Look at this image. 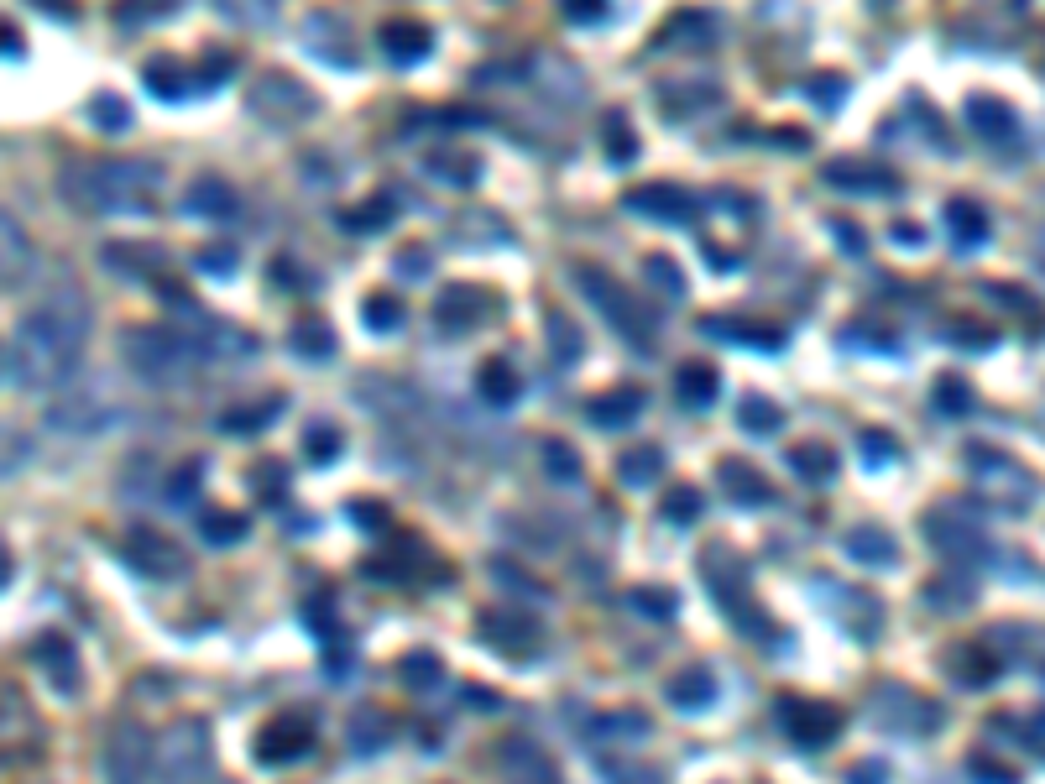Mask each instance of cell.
I'll return each mask as SVG.
<instances>
[{
    "mask_svg": "<svg viewBox=\"0 0 1045 784\" xmlns=\"http://www.w3.org/2000/svg\"><path fill=\"white\" fill-rule=\"evenodd\" d=\"M89 335V309L79 298H48L37 304L11 335L6 351V382L27 387V392H48L63 382V372L79 361V345Z\"/></svg>",
    "mask_w": 1045,
    "mask_h": 784,
    "instance_id": "cell-1",
    "label": "cell"
},
{
    "mask_svg": "<svg viewBox=\"0 0 1045 784\" xmlns=\"http://www.w3.org/2000/svg\"><path fill=\"white\" fill-rule=\"evenodd\" d=\"M84 178L95 183H63L68 194L89 210H147V189H152V168L147 163H89Z\"/></svg>",
    "mask_w": 1045,
    "mask_h": 784,
    "instance_id": "cell-2",
    "label": "cell"
},
{
    "mask_svg": "<svg viewBox=\"0 0 1045 784\" xmlns=\"http://www.w3.org/2000/svg\"><path fill=\"white\" fill-rule=\"evenodd\" d=\"M774 711H779L784 737H789V743H800V748H826V743H836V732H842V711L826 706V701L784 696Z\"/></svg>",
    "mask_w": 1045,
    "mask_h": 784,
    "instance_id": "cell-3",
    "label": "cell"
},
{
    "mask_svg": "<svg viewBox=\"0 0 1045 784\" xmlns=\"http://www.w3.org/2000/svg\"><path fill=\"white\" fill-rule=\"evenodd\" d=\"M967 466H972V476H978L983 497H993L998 507H1025L1035 497V481L1019 471L1014 460L998 455V450H967Z\"/></svg>",
    "mask_w": 1045,
    "mask_h": 784,
    "instance_id": "cell-4",
    "label": "cell"
},
{
    "mask_svg": "<svg viewBox=\"0 0 1045 784\" xmlns=\"http://www.w3.org/2000/svg\"><path fill=\"white\" fill-rule=\"evenodd\" d=\"M868 717H873L878 727H889V732H910V737H920V732H931L936 706L920 701L915 690H904V685H878L873 701H868Z\"/></svg>",
    "mask_w": 1045,
    "mask_h": 784,
    "instance_id": "cell-5",
    "label": "cell"
},
{
    "mask_svg": "<svg viewBox=\"0 0 1045 784\" xmlns=\"http://www.w3.org/2000/svg\"><path fill=\"white\" fill-rule=\"evenodd\" d=\"M575 283H580V288H586V293L596 298V304H601V314H607V319H612V325H617L627 340H648V335H654V325H648V319L638 314V298H633V293H622L612 278H601V272L580 267V272H575Z\"/></svg>",
    "mask_w": 1045,
    "mask_h": 784,
    "instance_id": "cell-6",
    "label": "cell"
},
{
    "mask_svg": "<svg viewBox=\"0 0 1045 784\" xmlns=\"http://www.w3.org/2000/svg\"><path fill=\"white\" fill-rule=\"evenodd\" d=\"M925 539H931L941 555H951V560H972V555H983V523L978 518H957L946 507H936L931 518H925Z\"/></svg>",
    "mask_w": 1045,
    "mask_h": 784,
    "instance_id": "cell-7",
    "label": "cell"
},
{
    "mask_svg": "<svg viewBox=\"0 0 1045 784\" xmlns=\"http://www.w3.org/2000/svg\"><path fill=\"white\" fill-rule=\"evenodd\" d=\"M476 628L502 654H533V638H539V622L523 617V607H492V612H481Z\"/></svg>",
    "mask_w": 1045,
    "mask_h": 784,
    "instance_id": "cell-8",
    "label": "cell"
},
{
    "mask_svg": "<svg viewBox=\"0 0 1045 784\" xmlns=\"http://www.w3.org/2000/svg\"><path fill=\"white\" fill-rule=\"evenodd\" d=\"M105 769L115 784H142L152 769V737L142 727H121L105 748Z\"/></svg>",
    "mask_w": 1045,
    "mask_h": 784,
    "instance_id": "cell-9",
    "label": "cell"
},
{
    "mask_svg": "<svg viewBox=\"0 0 1045 784\" xmlns=\"http://www.w3.org/2000/svg\"><path fill=\"white\" fill-rule=\"evenodd\" d=\"M627 210H638V215H654V220H685L695 204H690V194H680L675 183H654V189H633L627 194Z\"/></svg>",
    "mask_w": 1045,
    "mask_h": 784,
    "instance_id": "cell-10",
    "label": "cell"
},
{
    "mask_svg": "<svg viewBox=\"0 0 1045 784\" xmlns=\"http://www.w3.org/2000/svg\"><path fill=\"white\" fill-rule=\"evenodd\" d=\"M309 748H314V732L298 727V722H277V727H267L257 737V758H262V764H288V758L309 753Z\"/></svg>",
    "mask_w": 1045,
    "mask_h": 784,
    "instance_id": "cell-11",
    "label": "cell"
},
{
    "mask_svg": "<svg viewBox=\"0 0 1045 784\" xmlns=\"http://www.w3.org/2000/svg\"><path fill=\"white\" fill-rule=\"evenodd\" d=\"M48 419H53L58 429H68V434H89V429H100L105 403H100L89 387H84V392H63V403H53Z\"/></svg>",
    "mask_w": 1045,
    "mask_h": 784,
    "instance_id": "cell-12",
    "label": "cell"
},
{
    "mask_svg": "<svg viewBox=\"0 0 1045 784\" xmlns=\"http://www.w3.org/2000/svg\"><path fill=\"white\" fill-rule=\"evenodd\" d=\"M131 555H136V565H142L147 575H178L183 565V555H178V544H168L162 534H152V528H136L131 534Z\"/></svg>",
    "mask_w": 1045,
    "mask_h": 784,
    "instance_id": "cell-13",
    "label": "cell"
},
{
    "mask_svg": "<svg viewBox=\"0 0 1045 784\" xmlns=\"http://www.w3.org/2000/svg\"><path fill=\"white\" fill-rule=\"evenodd\" d=\"M847 555L852 560H863V565H889L899 555V544L889 528H878V523H857L852 534H847Z\"/></svg>",
    "mask_w": 1045,
    "mask_h": 784,
    "instance_id": "cell-14",
    "label": "cell"
},
{
    "mask_svg": "<svg viewBox=\"0 0 1045 784\" xmlns=\"http://www.w3.org/2000/svg\"><path fill=\"white\" fill-rule=\"evenodd\" d=\"M638 413H643V392H638V387H617V392H607V398L591 403V424H601V429H622V424H633Z\"/></svg>",
    "mask_w": 1045,
    "mask_h": 784,
    "instance_id": "cell-15",
    "label": "cell"
},
{
    "mask_svg": "<svg viewBox=\"0 0 1045 784\" xmlns=\"http://www.w3.org/2000/svg\"><path fill=\"white\" fill-rule=\"evenodd\" d=\"M429 42H434L429 27H418V21H387V27H382V48L398 63H418L429 53Z\"/></svg>",
    "mask_w": 1045,
    "mask_h": 784,
    "instance_id": "cell-16",
    "label": "cell"
},
{
    "mask_svg": "<svg viewBox=\"0 0 1045 784\" xmlns=\"http://www.w3.org/2000/svg\"><path fill=\"white\" fill-rule=\"evenodd\" d=\"M722 487L732 502H748V507H763V502H774V487L763 481L753 466H742V460H727L722 466Z\"/></svg>",
    "mask_w": 1045,
    "mask_h": 784,
    "instance_id": "cell-17",
    "label": "cell"
},
{
    "mask_svg": "<svg viewBox=\"0 0 1045 784\" xmlns=\"http://www.w3.org/2000/svg\"><path fill=\"white\" fill-rule=\"evenodd\" d=\"M230 210H236V194H230L225 183H215V178H204V183H194V189L183 194V215L220 220V215H230Z\"/></svg>",
    "mask_w": 1045,
    "mask_h": 784,
    "instance_id": "cell-18",
    "label": "cell"
},
{
    "mask_svg": "<svg viewBox=\"0 0 1045 784\" xmlns=\"http://www.w3.org/2000/svg\"><path fill=\"white\" fill-rule=\"evenodd\" d=\"M476 387L486 392V403H497V408L513 403L518 392H523V382H518V372H513V361H507V356H492V361H486L481 377H476Z\"/></svg>",
    "mask_w": 1045,
    "mask_h": 784,
    "instance_id": "cell-19",
    "label": "cell"
},
{
    "mask_svg": "<svg viewBox=\"0 0 1045 784\" xmlns=\"http://www.w3.org/2000/svg\"><path fill=\"white\" fill-rule=\"evenodd\" d=\"M32 664H42V670H53L58 690H74V649H68L63 638H37L32 643Z\"/></svg>",
    "mask_w": 1045,
    "mask_h": 784,
    "instance_id": "cell-20",
    "label": "cell"
},
{
    "mask_svg": "<svg viewBox=\"0 0 1045 784\" xmlns=\"http://www.w3.org/2000/svg\"><path fill=\"white\" fill-rule=\"evenodd\" d=\"M826 183H836V189H863V194H873V189H889V173H878V168H868V163H852V157H842V163H826Z\"/></svg>",
    "mask_w": 1045,
    "mask_h": 784,
    "instance_id": "cell-21",
    "label": "cell"
},
{
    "mask_svg": "<svg viewBox=\"0 0 1045 784\" xmlns=\"http://www.w3.org/2000/svg\"><path fill=\"white\" fill-rule=\"evenodd\" d=\"M507 764H513V784H560L549 769V758L533 743H507Z\"/></svg>",
    "mask_w": 1045,
    "mask_h": 784,
    "instance_id": "cell-22",
    "label": "cell"
},
{
    "mask_svg": "<svg viewBox=\"0 0 1045 784\" xmlns=\"http://www.w3.org/2000/svg\"><path fill=\"white\" fill-rule=\"evenodd\" d=\"M669 701H675L680 711H701V706L716 701V685H711L706 670H685L675 685H669Z\"/></svg>",
    "mask_w": 1045,
    "mask_h": 784,
    "instance_id": "cell-23",
    "label": "cell"
},
{
    "mask_svg": "<svg viewBox=\"0 0 1045 784\" xmlns=\"http://www.w3.org/2000/svg\"><path fill=\"white\" fill-rule=\"evenodd\" d=\"M946 220H951V236H957L962 246H972V241L988 236V215H983L972 199H951V204H946Z\"/></svg>",
    "mask_w": 1045,
    "mask_h": 784,
    "instance_id": "cell-24",
    "label": "cell"
},
{
    "mask_svg": "<svg viewBox=\"0 0 1045 784\" xmlns=\"http://www.w3.org/2000/svg\"><path fill=\"white\" fill-rule=\"evenodd\" d=\"M993 670H998V664H993V654L983 649V643H962V649L951 654V675H957L962 685H983Z\"/></svg>",
    "mask_w": 1045,
    "mask_h": 784,
    "instance_id": "cell-25",
    "label": "cell"
},
{
    "mask_svg": "<svg viewBox=\"0 0 1045 784\" xmlns=\"http://www.w3.org/2000/svg\"><path fill=\"white\" fill-rule=\"evenodd\" d=\"M659 466H664V450L638 445V450H627V455L617 460V476L627 481V487H643V481H654V476H659Z\"/></svg>",
    "mask_w": 1045,
    "mask_h": 784,
    "instance_id": "cell-26",
    "label": "cell"
},
{
    "mask_svg": "<svg viewBox=\"0 0 1045 784\" xmlns=\"http://www.w3.org/2000/svg\"><path fill=\"white\" fill-rule=\"evenodd\" d=\"M789 466H795L805 481H831L836 455H831L826 445H795V450H789Z\"/></svg>",
    "mask_w": 1045,
    "mask_h": 784,
    "instance_id": "cell-27",
    "label": "cell"
},
{
    "mask_svg": "<svg viewBox=\"0 0 1045 784\" xmlns=\"http://www.w3.org/2000/svg\"><path fill=\"white\" fill-rule=\"evenodd\" d=\"M737 424L748 429V434H774L784 424V413L769 403V398H742L737 403Z\"/></svg>",
    "mask_w": 1045,
    "mask_h": 784,
    "instance_id": "cell-28",
    "label": "cell"
},
{
    "mask_svg": "<svg viewBox=\"0 0 1045 784\" xmlns=\"http://www.w3.org/2000/svg\"><path fill=\"white\" fill-rule=\"evenodd\" d=\"M596 737H607V743H638V737H648V717H638V711H612V717L596 722Z\"/></svg>",
    "mask_w": 1045,
    "mask_h": 784,
    "instance_id": "cell-29",
    "label": "cell"
},
{
    "mask_svg": "<svg viewBox=\"0 0 1045 784\" xmlns=\"http://www.w3.org/2000/svg\"><path fill=\"white\" fill-rule=\"evenodd\" d=\"M680 398H685V408H711V398H716V372H711V366H685V372H680Z\"/></svg>",
    "mask_w": 1045,
    "mask_h": 784,
    "instance_id": "cell-30",
    "label": "cell"
},
{
    "mask_svg": "<svg viewBox=\"0 0 1045 784\" xmlns=\"http://www.w3.org/2000/svg\"><path fill=\"white\" fill-rule=\"evenodd\" d=\"M277 413H283V398H267V403H257V408H241V413H225V419H220V424H225L230 434H257L262 424H272V419H277Z\"/></svg>",
    "mask_w": 1045,
    "mask_h": 784,
    "instance_id": "cell-31",
    "label": "cell"
},
{
    "mask_svg": "<svg viewBox=\"0 0 1045 784\" xmlns=\"http://www.w3.org/2000/svg\"><path fill=\"white\" fill-rule=\"evenodd\" d=\"M387 737H392V727H387L382 711H366L361 722H351V748H356V753H377Z\"/></svg>",
    "mask_w": 1045,
    "mask_h": 784,
    "instance_id": "cell-32",
    "label": "cell"
},
{
    "mask_svg": "<svg viewBox=\"0 0 1045 784\" xmlns=\"http://www.w3.org/2000/svg\"><path fill=\"white\" fill-rule=\"evenodd\" d=\"M398 675H403L413 690H429V685H439V675H445V670H439V654H424V649H418V654H403Z\"/></svg>",
    "mask_w": 1045,
    "mask_h": 784,
    "instance_id": "cell-33",
    "label": "cell"
},
{
    "mask_svg": "<svg viewBox=\"0 0 1045 784\" xmlns=\"http://www.w3.org/2000/svg\"><path fill=\"white\" fill-rule=\"evenodd\" d=\"M199 534L209 544H236V539H246V518L241 513H209V518H199Z\"/></svg>",
    "mask_w": 1045,
    "mask_h": 784,
    "instance_id": "cell-34",
    "label": "cell"
},
{
    "mask_svg": "<svg viewBox=\"0 0 1045 784\" xmlns=\"http://www.w3.org/2000/svg\"><path fill=\"white\" fill-rule=\"evenodd\" d=\"M695 513H701V492L695 487H669L659 502V518H669V523H690Z\"/></svg>",
    "mask_w": 1045,
    "mask_h": 784,
    "instance_id": "cell-35",
    "label": "cell"
},
{
    "mask_svg": "<svg viewBox=\"0 0 1045 784\" xmlns=\"http://www.w3.org/2000/svg\"><path fill=\"white\" fill-rule=\"evenodd\" d=\"M293 345H298V356H314V361H324L335 351V335L324 330V325H314V319H304V325L293 330Z\"/></svg>",
    "mask_w": 1045,
    "mask_h": 784,
    "instance_id": "cell-36",
    "label": "cell"
},
{
    "mask_svg": "<svg viewBox=\"0 0 1045 784\" xmlns=\"http://www.w3.org/2000/svg\"><path fill=\"white\" fill-rule=\"evenodd\" d=\"M544 466H549L554 481H580V455H575L570 445H560V440L544 445Z\"/></svg>",
    "mask_w": 1045,
    "mask_h": 784,
    "instance_id": "cell-37",
    "label": "cell"
},
{
    "mask_svg": "<svg viewBox=\"0 0 1045 784\" xmlns=\"http://www.w3.org/2000/svg\"><path fill=\"white\" fill-rule=\"evenodd\" d=\"M549 340H554V356H560L565 366H570V361H580V335H575V325H570V319L549 314Z\"/></svg>",
    "mask_w": 1045,
    "mask_h": 784,
    "instance_id": "cell-38",
    "label": "cell"
},
{
    "mask_svg": "<svg viewBox=\"0 0 1045 784\" xmlns=\"http://www.w3.org/2000/svg\"><path fill=\"white\" fill-rule=\"evenodd\" d=\"M304 455L314 460V466H330V460L340 455V434H335L330 424H319V429H309V440H304Z\"/></svg>",
    "mask_w": 1045,
    "mask_h": 784,
    "instance_id": "cell-39",
    "label": "cell"
},
{
    "mask_svg": "<svg viewBox=\"0 0 1045 784\" xmlns=\"http://www.w3.org/2000/svg\"><path fill=\"white\" fill-rule=\"evenodd\" d=\"M967 115H972V126H978V131H993V136L1009 131V110L998 105V100H972Z\"/></svg>",
    "mask_w": 1045,
    "mask_h": 784,
    "instance_id": "cell-40",
    "label": "cell"
},
{
    "mask_svg": "<svg viewBox=\"0 0 1045 784\" xmlns=\"http://www.w3.org/2000/svg\"><path fill=\"white\" fill-rule=\"evenodd\" d=\"M366 325L371 330H398L403 325V304H392V298H371V304H366Z\"/></svg>",
    "mask_w": 1045,
    "mask_h": 784,
    "instance_id": "cell-41",
    "label": "cell"
},
{
    "mask_svg": "<svg viewBox=\"0 0 1045 784\" xmlns=\"http://www.w3.org/2000/svg\"><path fill=\"white\" fill-rule=\"evenodd\" d=\"M936 408H946V413H967V408H972V398H967V387H962L957 377H946V382H936Z\"/></svg>",
    "mask_w": 1045,
    "mask_h": 784,
    "instance_id": "cell-42",
    "label": "cell"
},
{
    "mask_svg": "<svg viewBox=\"0 0 1045 784\" xmlns=\"http://www.w3.org/2000/svg\"><path fill=\"white\" fill-rule=\"evenodd\" d=\"M633 607L654 612V617H675V596H669V591H633Z\"/></svg>",
    "mask_w": 1045,
    "mask_h": 784,
    "instance_id": "cell-43",
    "label": "cell"
},
{
    "mask_svg": "<svg viewBox=\"0 0 1045 784\" xmlns=\"http://www.w3.org/2000/svg\"><path fill=\"white\" fill-rule=\"evenodd\" d=\"M199 267L215 272V278H225V272H236V251H230V246H209V251H199Z\"/></svg>",
    "mask_w": 1045,
    "mask_h": 784,
    "instance_id": "cell-44",
    "label": "cell"
},
{
    "mask_svg": "<svg viewBox=\"0 0 1045 784\" xmlns=\"http://www.w3.org/2000/svg\"><path fill=\"white\" fill-rule=\"evenodd\" d=\"M95 121H100V126H110V131H126V121H131V115H126V105L115 100V95H100V105H95Z\"/></svg>",
    "mask_w": 1045,
    "mask_h": 784,
    "instance_id": "cell-45",
    "label": "cell"
},
{
    "mask_svg": "<svg viewBox=\"0 0 1045 784\" xmlns=\"http://www.w3.org/2000/svg\"><path fill=\"white\" fill-rule=\"evenodd\" d=\"M633 131H627L622 115H612V163H633Z\"/></svg>",
    "mask_w": 1045,
    "mask_h": 784,
    "instance_id": "cell-46",
    "label": "cell"
},
{
    "mask_svg": "<svg viewBox=\"0 0 1045 784\" xmlns=\"http://www.w3.org/2000/svg\"><path fill=\"white\" fill-rule=\"evenodd\" d=\"M142 79H147V84L157 89V95H168V100H173V95H178V89H183V84H178V74H173V68H168V63H152V68H147V74H142Z\"/></svg>",
    "mask_w": 1045,
    "mask_h": 784,
    "instance_id": "cell-47",
    "label": "cell"
},
{
    "mask_svg": "<svg viewBox=\"0 0 1045 784\" xmlns=\"http://www.w3.org/2000/svg\"><path fill=\"white\" fill-rule=\"evenodd\" d=\"M648 278H654V283H659L664 293H680V288H685V283H680V272L669 267L664 257H654V262H648Z\"/></svg>",
    "mask_w": 1045,
    "mask_h": 784,
    "instance_id": "cell-48",
    "label": "cell"
},
{
    "mask_svg": "<svg viewBox=\"0 0 1045 784\" xmlns=\"http://www.w3.org/2000/svg\"><path fill=\"white\" fill-rule=\"evenodd\" d=\"M612 784H664V774H648L638 764H617L612 769Z\"/></svg>",
    "mask_w": 1045,
    "mask_h": 784,
    "instance_id": "cell-49",
    "label": "cell"
},
{
    "mask_svg": "<svg viewBox=\"0 0 1045 784\" xmlns=\"http://www.w3.org/2000/svg\"><path fill=\"white\" fill-rule=\"evenodd\" d=\"M351 518L366 528V534H377V528H382V502H351Z\"/></svg>",
    "mask_w": 1045,
    "mask_h": 784,
    "instance_id": "cell-50",
    "label": "cell"
},
{
    "mask_svg": "<svg viewBox=\"0 0 1045 784\" xmlns=\"http://www.w3.org/2000/svg\"><path fill=\"white\" fill-rule=\"evenodd\" d=\"M283 487H288V481H283V466H262V471H257V492H262V497H283Z\"/></svg>",
    "mask_w": 1045,
    "mask_h": 784,
    "instance_id": "cell-51",
    "label": "cell"
},
{
    "mask_svg": "<svg viewBox=\"0 0 1045 784\" xmlns=\"http://www.w3.org/2000/svg\"><path fill=\"white\" fill-rule=\"evenodd\" d=\"M194 492H199V466H183L178 481H173V502H189Z\"/></svg>",
    "mask_w": 1045,
    "mask_h": 784,
    "instance_id": "cell-52",
    "label": "cell"
},
{
    "mask_svg": "<svg viewBox=\"0 0 1045 784\" xmlns=\"http://www.w3.org/2000/svg\"><path fill=\"white\" fill-rule=\"evenodd\" d=\"M962 586H931V607H962Z\"/></svg>",
    "mask_w": 1045,
    "mask_h": 784,
    "instance_id": "cell-53",
    "label": "cell"
},
{
    "mask_svg": "<svg viewBox=\"0 0 1045 784\" xmlns=\"http://www.w3.org/2000/svg\"><path fill=\"white\" fill-rule=\"evenodd\" d=\"M565 6H570V16H575V21H596L607 0H565Z\"/></svg>",
    "mask_w": 1045,
    "mask_h": 784,
    "instance_id": "cell-54",
    "label": "cell"
},
{
    "mask_svg": "<svg viewBox=\"0 0 1045 784\" xmlns=\"http://www.w3.org/2000/svg\"><path fill=\"white\" fill-rule=\"evenodd\" d=\"M884 779H889V774H884V764H857L847 784H884Z\"/></svg>",
    "mask_w": 1045,
    "mask_h": 784,
    "instance_id": "cell-55",
    "label": "cell"
},
{
    "mask_svg": "<svg viewBox=\"0 0 1045 784\" xmlns=\"http://www.w3.org/2000/svg\"><path fill=\"white\" fill-rule=\"evenodd\" d=\"M1019 737H1025V748H1030V753H1045V717H1035V722H1030L1025 732H1019Z\"/></svg>",
    "mask_w": 1045,
    "mask_h": 784,
    "instance_id": "cell-56",
    "label": "cell"
},
{
    "mask_svg": "<svg viewBox=\"0 0 1045 784\" xmlns=\"http://www.w3.org/2000/svg\"><path fill=\"white\" fill-rule=\"evenodd\" d=\"M863 455H868V460H889V455H899V450H894L889 440H878V434H868V440H863Z\"/></svg>",
    "mask_w": 1045,
    "mask_h": 784,
    "instance_id": "cell-57",
    "label": "cell"
},
{
    "mask_svg": "<svg viewBox=\"0 0 1045 784\" xmlns=\"http://www.w3.org/2000/svg\"><path fill=\"white\" fill-rule=\"evenodd\" d=\"M403 272H408V278H424V272H429V267H424V251H408V257H403Z\"/></svg>",
    "mask_w": 1045,
    "mask_h": 784,
    "instance_id": "cell-58",
    "label": "cell"
},
{
    "mask_svg": "<svg viewBox=\"0 0 1045 784\" xmlns=\"http://www.w3.org/2000/svg\"><path fill=\"white\" fill-rule=\"evenodd\" d=\"M972 774H978V784H1014L1009 774H993V764H978V769H972Z\"/></svg>",
    "mask_w": 1045,
    "mask_h": 784,
    "instance_id": "cell-59",
    "label": "cell"
}]
</instances>
